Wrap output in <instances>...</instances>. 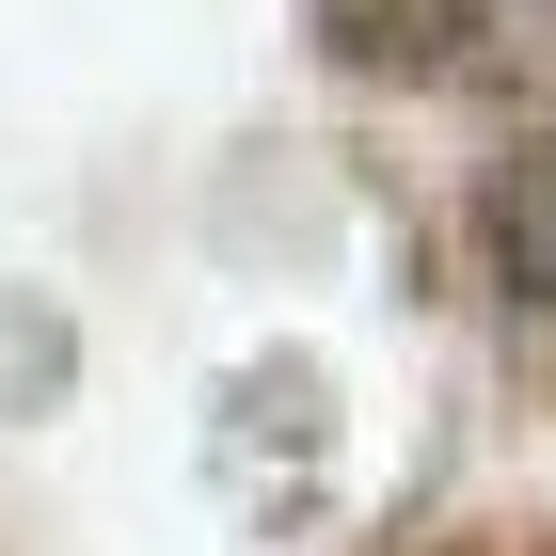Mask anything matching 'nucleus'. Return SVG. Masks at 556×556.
<instances>
[{
	"label": "nucleus",
	"mask_w": 556,
	"mask_h": 556,
	"mask_svg": "<svg viewBox=\"0 0 556 556\" xmlns=\"http://www.w3.org/2000/svg\"><path fill=\"white\" fill-rule=\"evenodd\" d=\"M477 239H493V287L556 318V143H525V160L477 191Z\"/></svg>",
	"instance_id": "obj_1"
},
{
	"label": "nucleus",
	"mask_w": 556,
	"mask_h": 556,
	"mask_svg": "<svg viewBox=\"0 0 556 556\" xmlns=\"http://www.w3.org/2000/svg\"><path fill=\"white\" fill-rule=\"evenodd\" d=\"M318 33H334L350 64H397V80H414V64H462V48L493 33V0H318Z\"/></svg>",
	"instance_id": "obj_2"
}]
</instances>
